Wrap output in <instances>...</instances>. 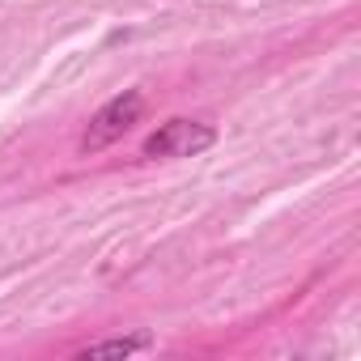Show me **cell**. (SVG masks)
<instances>
[{"instance_id":"obj_1","label":"cell","mask_w":361,"mask_h":361,"mask_svg":"<svg viewBox=\"0 0 361 361\" xmlns=\"http://www.w3.org/2000/svg\"><path fill=\"white\" fill-rule=\"evenodd\" d=\"M140 115H145V94H140V90L115 94V98L90 119V128H85V136H81V153H102V149L115 145Z\"/></svg>"},{"instance_id":"obj_2","label":"cell","mask_w":361,"mask_h":361,"mask_svg":"<svg viewBox=\"0 0 361 361\" xmlns=\"http://www.w3.org/2000/svg\"><path fill=\"white\" fill-rule=\"evenodd\" d=\"M217 145V132L209 123H196V119H170L161 123L145 145L140 153L145 157H192V153H204Z\"/></svg>"},{"instance_id":"obj_3","label":"cell","mask_w":361,"mask_h":361,"mask_svg":"<svg viewBox=\"0 0 361 361\" xmlns=\"http://www.w3.org/2000/svg\"><path fill=\"white\" fill-rule=\"evenodd\" d=\"M153 340L149 336H115V340H102V344H90L81 348V361H102V357H132L140 348H149Z\"/></svg>"}]
</instances>
